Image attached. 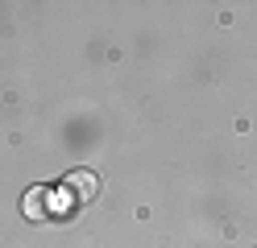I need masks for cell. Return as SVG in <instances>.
<instances>
[{"instance_id":"1","label":"cell","mask_w":257,"mask_h":248,"mask_svg":"<svg viewBox=\"0 0 257 248\" xmlns=\"http://www.w3.org/2000/svg\"><path fill=\"white\" fill-rule=\"evenodd\" d=\"M62 190L71 194V203H91V198H95V190H100V178H95L91 170H75V174H67Z\"/></svg>"},{"instance_id":"2","label":"cell","mask_w":257,"mask_h":248,"mask_svg":"<svg viewBox=\"0 0 257 248\" xmlns=\"http://www.w3.org/2000/svg\"><path fill=\"white\" fill-rule=\"evenodd\" d=\"M50 186H29L25 190V198H21V211H25V219H50Z\"/></svg>"}]
</instances>
